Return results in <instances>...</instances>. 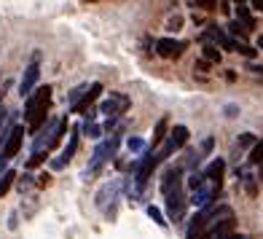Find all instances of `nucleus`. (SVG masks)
<instances>
[{
  "instance_id": "423d86ee",
  "label": "nucleus",
  "mask_w": 263,
  "mask_h": 239,
  "mask_svg": "<svg viewBox=\"0 0 263 239\" xmlns=\"http://www.w3.org/2000/svg\"><path fill=\"white\" fill-rule=\"evenodd\" d=\"M153 49H156V54H159V57H164V59H177V57H183V51H185V41L159 38Z\"/></svg>"
},
{
  "instance_id": "7c9ffc66",
  "label": "nucleus",
  "mask_w": 263,
  "mask_h": 239,
  "mask_svg": "<svg viewBox=\"0 0 263 239\" xmlns=\"http://www.w3.org/2000/svg\"><path fill=\"white\" fill-rule=\"evenodd\" d=\"M255 142V135H250V132H245V135H239V145L242 148H247V145H253Z\"/></svg>"
},
{
  "instance_id": "f3484780",
  "label": "nucleus",
  "mask_w": 263,
  "mask_h": 239,
  "mask_svg": "<svg viewBox=\"0 0 263 239\" xmlns=\"http://www.w3.org/2000/svg\"><path fill=\"white\" fill-rule=\"evenodd\" d=\"M14 180H16V172H14V170H6V172H3V177H0V199H3V196L8 194V191H11Z\"/></svg>"
},
{
  "instance_id": "f257e3e1",
  "label": "nucleus",
  "mask_w": 263,
  "mask_h": 239,
  "mask_svg": "<svg viewBox=\"0 0 263 239\" xmlns=\"http://www.w3.org/2000/svg\"><path fill=\"white\" fill-rule=\"evenodd\" d=\"M159 161H161V156L153 153V148L142 153V159L135 164V186H137V191H142L148 186V180H151V175H153V170H156Z\"/></svg>"
},
{
  "instance_id": "2eb2a0df",
  "label": "nucleus",
  "mask_w": 263,
  "mask_h": 239,
  "mask_svg": "<svg viewBox=\"0 0 263 239\" xmlns=\"http://www.w3.org/2000/svg\"><path fill=\"white\" fill-rule=\"evenodd\" d=\"M78 140H81V126H73V132H70V142H67V145H65V151H62V156H59V159H62L65 164H67L70 159L76 156V151H78Z\"/></svg>"
},
{
  "instance_id": "6e6552de",
  "label": "nucleus",
  "mask_w": 263,
  "mask_h": 239,
  "mask_svg": "<svg viewBox=\"0 0 263 239\" xmlns=\"http://www.w3.org/2000/svg\"><path fill=\"white\" fill-rule=\"evenodd\" d=\"M121 186H124L121 180H110V183H105V186L97 191V196H94V201H97V207L107 212V201L113 205V201L118 199V194H121Z\"/></svg>"
},
{
  "instance_id": "6ab92c4d",
  "label": "nucleus",
  "mask_w": 263,
  "mask_h": 239,
  "mask_svg": "<svg viewBox=\"0 0 263 239\" xmlns=\"http://www.w3.org/2000/svg\"><path fill=\"white\" fill-rule=\"evenodd\" d=\"M145 212H148V218H151L153 223H159V226H161V229H166V226H170V223H166V218H164V212H161L159 207L148 205V207H145Z\"/></svg>"
},
{
  "instance_id": "b1692460",
  "label": "nucleus",
  "mask_w": 263,
  "mask_h": 239,
  "mask_svg": "<svg viewBox=\"0 0 263 239\" xmlns=\"http://www.w3.org/2000/svg\"><path fill=\"white\" fill-rule=\"evenodd\" d=\"M236 175H242V177H245V188H247V194H250V196H255V194H258L255 177H253V175H245L242 170H236Z\"/></svg>"
},
{
  "instance_id": "c85d7f7f",
  "label": "nucleus",
  "mask_w": 263,
  "mask_h": 239,
  "mask_svg": "<svg viewBox=\"0 0 263 239\" xmlns=\"http://www.w3.org/2000/svg\"><path fill=\"white\" fill-rule=\"evenodd\" d=\"M43 159H49V151H43V153H32L30 161H27V167H38Z\"/></svg>"
},
{
  "instance_id": "f03ea898",
  "label": "nucleus",
  "mask_w": 263,
  "mask_h": 239,
  "mask_svg": "<svg viewBox=\"0 0 263 239\" xmlns=\"http://www.w3.org/2000/svg\"><path fill=\"white\" fill-rule=\"evenodd\" d=\"M118 145H121V137L118 135H113L110 140H105V142H100L97 148H94V153H91V161H89V172L94 175L100 170V167L107 161V159H113L116 156V151H118Z\"/></svg>"
},
{
  "instance_id": "412c9836",
  "label": "nucleus",
  "mask_w": 263,
  "mask_h": 239,
  "mask_svg": "<svg viewBox=\"0 0 263 239\" xmlns=\"http://www.w3.org/2000/svg\"><path fill=\"white\" fill-rule=\"evenodd\" d=\"M247 32H250V30H247V27H245V25H242V22H239V19H236V22H231V25H229V35H231V38H239V41H245V38H247Z\"/></svg>"
},
{
  "instance_id": "9b49d317",
  "label": "nucleus",
  "mask_w": 263,
  "mask_h": 239,
  "mask_svg": "<svg viewBox=\"0 0 263 239\" xmlns=\"http://www.w3.org/2000/svg\"><path fill=\"white\" fill-rule=\"evenodd\" d=\"M223 172H226V161H223V159H212L210 167H207L201 175H204V180L212 183V188L220 191V186H223Z\"/></svg>"
},
{
  "instance_id": "a878e982",
  "label": "nucleus",
  "mask_w": 263,
  "mask_h": 239,
  "mask_svg": "<svg viewBox=\"0 0 263 239\" xmlns=\"http://www.w3.org/2000/svg\"><path fill=\"white\" fill-rule=\"evenodd\" d=\"M236 54H242V57H247V59H253L258 51L253 49V46H247V43H242V41H236Z\"/></svg>"
},
{
  "instance_id": "4c0bfd02",
  "label": "nucleus",
  "mask_w": 263,
  "mask_h": 239,
  "mask_svg": "<svg viewBox=\"0 0 263 239\" xmlns=\"http://www.w3.org/2000/svg\"><path fill=\"white\" fill-rule=\"evenodd\" d=\"M215 239H239V236H236V234H231V231H229V234H220V236H215Z\"/></svg>"
},
{
  "instance_id": "1a4fd4ad",
  "label": "nucleus",
  "mask_w": 263,
  "mask_h": 239,
  "mask_svg": "<svg viewBox=\"0 0 263 239\" xmlns=\"http://www.w3.org/2000/svg\"><path fill=\"white\" fill-rule=\"evenodd\" d=\"M38 78H41V65L38 62H30L25 67V76H22V81H19V94H22V97H30V94L35 91Z\"/></svg>"
},
{
  "instance_id": "aec40b11",
  "label": "nucleus",
  "mask_w": 263,
  "mask_h": 239,
  "mask_svg": "<svg viewBox=\"0 0 263 239\" xmlns=\"http://www.w3.org/2000/svg\"><path fill=\"white\" fill-rule=\"evenodd\" d=\"M86 91H89V83H81V86H76L73 91L67 94V105H70V107H73V105H78V102H81V97H83Z\"/></svg>"
},
{
  "instance_id": "ddd939ff",
  "label": "nucleus",
  "mask_w": 263,
  "mask_h": 239,
  "mask_svg": "<svg viewBox=\"0 0 263 239\" xmlns=\"http://www.w3.org/2000/svg\"><path fill=\"white\" fill-rule=\"evenodd\" d=\"M100 94H102V83H91L89 91L81 97V102H78V105H73L70 111H73V113H89V105H91L94 100H97Z\"/></svg>"
},
{
  "instance_id": "7ed1b4c3",
  "label": "nucleus",
  "mask_w": 263,
  "mask_h": 239,
  "mask_svg": "<svg viewBox=\"0 0 263 239\" xmlns=\"http://www.w3.org/2000/svg\"><path fill=\"white\" fill-rule=\"evenodd\" d=\"M185 207H188V201H185V194H183V186H177L175 191L166 194V218L172 223L185 218Z\"/></svg>"
},
{
  "instance_id": "e433bc0d",
  "label": "nucleus",
  "mask_w": 263,
  "mask_h": 239,
  "mask_svg": "<svg viewBox=\"0 0 263 239\" xmlns=\"http://www.w3.org/2000/svg\"><path fill=\"white\" fill-rule=\"evenodd\" d=\"M49 183H51V177H49V175H46V172H43V175L38 177V186L43 188V186H49Z\"/></svg>"
},
{
  "instance_id": "20e7f679",
  "label": "nucleus",
  "mask_w": 263,
  "mask_h": 239,
  "mask_svg": "<svg viewBox=\"0 0 263 239\" xmlns=\"http://www.w3.org/2000/svg\"><path fill=\"white\" fill-rule=\"evenodd\" d=\"M188 145V126H183V124H177L172 132H170V137H166V142L161 145V151H159V156L161 159H166V156H172L175 151H180V148H185Z\"/></svg>"
},
{
  "instance_id": "393cba45",
  "label": "nucleus",
  "mask_w": 263,
  "mask_h": 239,
  "mask_svg": "<svg viewBox=\"0 0 263 239\" xmlns=\"http://www.w3.org/2000/svg\"><path fill=\"white\" fill-rule=\"evenodd\" d=\"M188 188H191V191H199V188H204V175H201V172H194V175L188 177Z\"/></svg>"
},
{
  "instance_id": "9d476101",
  "label": "nucleus",
  "mask_w": 263,
  "mask_h": 239,
  "mask_svg": "<svg viewBox=\"0 0 263 239\" xmlns=\"http://www.w3.org/2000/svg\"><path fill=\"white\" fill-rule=\"evenodd\" d=\"M204 38H210L215 46H220L223 51H236V41L231 38L226 30H220V27H215V25H210L207 30H204Z\"/></svg>"
},
{
  "instance_id": "cd10ccee",
  "label": "nucleus",
  "mask_w": 263,
  "mask_h": 239,
  "mask_svg": "<svg viewBox=\"0 0 263 239\" xmlns=\"http://www.w3.org/2000/svg\"><path fill=\"white\" fill-rule=\"evenodd\" d=\"M250 161H253V164H263V140L253 148V153H250Z\"/></svg>"
},
{
  "instance_id": "ea45409f",
  "label": "nucleus",
  "mask_w": 263,
  "mask_h": 239,
  "mask_svg": "<svg viewBox=\"0 0 263 239\" xmlns=\"http://www.w3.org/2000/svg\"><path fill=\"white\" fill-rule=\"evenodd\" d=\"M236 6H245V0H236Z\"/></svg>"
},
{
  "instance_id": "a211bd4d",
  "label": "nucleus",
  "mask_w": 263,
  "mask_h": 239,
  "mask_svg": "<svg viewBox=\"0 0 263 239\" xmlns=\"http://www.w3.org/2000/svg\"><path fill=\"white\" fill-rule=\"evenodd\" d=\"M236 11H239V22H242L247 30H253V27H255V19H253V14H250L247 3H245V6H236Z\"/></svg>"
},
{
  "instance_id": "c756f323",
  "label": "nucleus",
  "mask_w": 263,
  "mask_h": 239,
  "mask_svg": "<svg viewBox=\"0 0 263 239\" xmlns=\"http://www.w3.org/2000/svg\"><path fill=\"white\" fill-rule=\"evenodd\" d=\"M194 3L199 8H204V11H215V8H218V0H194Z\"/></svg>"
},
{
  "instance_id": "5701e85b",
  "label": "nucleus",
  "mask_w": 263,
  "mask_h": 239,
  "mask_svg": "<svg viewBox=\"0 0 263 239\" xmlns=\"http://www.w3.org/2000/svg\"><path fill=\"white\" fill-rule=\"evenodd\" d=\"M83 132H86L91 140H100L102 137V126L94 124V121H86V124H83Z\"/></svg>"
},
{
  "instance_id": "39448f33",
  "label": "nucleus",
  "mask_w": 263,
  "mask_h": 239,
  "mask_svg": "<svg viewBox=\"0 0 263 239\" xmlns=\"http://www.w3.org/2000/svg\"><path fill=\"white\" fill-rule=\"evenodd\" d=\"M126 107H129V97H126V94H121V91H110V94H107V97L102 100L100 113L116 118V116H121Z\"/></svg>"
},
{
  "instance_id": "f704fd0d",
  "label": "nucleus",
  "mask_w": 263,
  "mask_h": 239,
  "mask_svg": "<svg viewBox=\"0 0 263 239\" xmlns=\"http://www.w3.org/2000/svg\"><path fill=\"white\" fill-rule=\"evenodd\" d=\"M30 180H32L30 175H25V177H22V180H19V188H22V194H25V191L30 188Z\"/></svg>"
},
{
  "instance_id": "473e14b6",
  "label": "nucleus",
  "mask_w": 263,
  "mask_h": 239,
  "mask_svg": "<svg viewBox=\"0 0 263 239\" xmlns=\"http://www.w3.org/2000/svg\"><path fill=\"white\" fill-rule=\"evenodd\" d=\"M223 113L229 116V118H234V116L239 113V107H236V105H226V107H223Z\"/></svg>"
},
{
  "instance_id": "2f4dec72",
  "label": "nucleus",
  "mask_w": 263,
  "mask_h": 239,
  "mask_svg": "<svg viewBox=\"0 0 263 239\" xmlns=\"http://www.w3.org/2000/svg\"><path fill=\"white\" fill-rule=\"evenodd\" d=\"M212 145H215V140H212V137H207L204 142H201V151H199V156H207V153L212 151Z\"/></svg>"
},
{
  "instance_id": "dca6fc26",
  "label": "nucleus",
  "mask_w": 263,
  "mask_h": 239,
  "mask_svg": "<svg viewBox=\"0 0 263 239\" xmlns=\"http://www.w3.org/2000/svg\"><path fill=\"white\" fill-rule=\"evenodd\" d=\"M166 126H170V121H166V118H159V121H156V126H153V148L164 142V137H166Z\"/></svg>"
},
{
  "instance_id": "4468645a",
  "label": "nucleus",
  "mask_w": 263,
  "mask_h": 239,
  "mask_svg": "<svg viewBox=\"0 0 263 239\" xmlns=\"http://www.w3.org/2000/svg\"><path fill=\"white\" fill-rule=\"evenodd\" d=\"M215 196H218V191H215V188H199V191H194V196H191L188 205H194L196 210H204V207L212 205Z\"/></svg>"
},
{
  "instance_id": "4be33fe9",
  "label": "nucleus",
  "mask_w": 263,
  "mask_h": 239,
  "mask_svg": "<svg viewBox=\"0 0 263 239\" xmlns=\"http://www.w3.org/2000/svg\"><path fill=\"white\" fill-rule=\"evenodd\" d=\"M126 148L132 153H145V140H142V137H129L126 140Z\"/></svg>"
},
{
  "instance_id": "0eeeda50",
  "label": "nucleus",
  "mask_w": 263,
  "mask_h": 239,
  "mask_svg": "<svg viewBox=\"0 0 263 239\" xmlns=\"http://www.w3.org/2000/svg\"><path fill=\"white\" fill-rule=\"evenodd\" d=\"M22 137H25V129L22 126H14L11 129V135H8V140H6V145H3V151H0V161H11L19 153V148H22Z\"/></svg>"
},
{
  "instance_id": "58836bf2",
  "label": "nucleus",
  "mask_w": 263,
  "mask_h": 239,
  "mask_svg": "<svg viewBox=\"0 0 263 239\" xmlns=\"http://www.w3.org/2000/svg\"><path fill=\"white\" fill-rule=\"evenodd\" d=\"M255 43H258V49L263 51V35H258V41H255Z\"/></svg>"
},
{
  "instance_id": "f8f14e48",
  "label": "nucleus",
  "mask_w": 263,
  "mask_h": 239,
  "mask_svg": "<svg viewBox=\"0 0 263 239\" xmlns=\"http://www.w3.org/2000/svg\"><path fill=\"white\" fill-rule=\"evenodd\" d=\"M177 186H183V167H170V170L164 172V177H161V194L166 196Z\"/></svg>"
},
{
  "instance_id": "72a5a7b5",
  "label": "nucleus",
  "mask_w": 263,
  "mask_h": 239,
  "mask_svg": "<svg viewBox=\"0 0 263 239\" xmlns=\"http://www.w3.org/2000/svg\"><path fill=\"white\" fill-rule=\"evenodd\" d=\"M247 70H250V73H255V76H263V65H255V62H250V65H247Z\"/></svg>"
},
{
  "instance_id": "c9c22d12",
  "label": "nucleus",
  "mask_w": 263,
  "mask_h": 239,
  "mask_svg": "<svg viewBox=\"0 0 263 239\" xmlns=\"http://www.w3.org/2000/svg\"><path fill=\"white\" fill-rule=\"evenodd\" d=\"M183 25V19L180 16H175V19H170V30H177V27H180Z\"/></svg>"
},
{
  "instance_id": "bb28decb",
  "label": "nucleus",
  "mask_w": 263,
  "mask_h": 239,
  "mask_svg": "<svg viewBox=\"0 0 263 239\" xmlns=\"http://www.w3.org/2000/svg\"><path fill=\"white\" fill-rule=\"evenodd\" d=\"M204 57L210 59V62H220V51H218V46L207 43V46H204Z\"/></svg>"
}]
</instances>
